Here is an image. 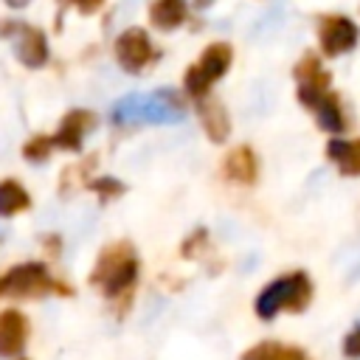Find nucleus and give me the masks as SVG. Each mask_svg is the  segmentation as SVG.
<instances>
[{"label": "nucleus", "mask_w": 360, "mask_h": 360, "mask_svg": "<svg viewBox=\"0 0 360 360\" xmlns=\"http://www.w3.org/2000/svg\"><path fill=\"white\" fill-rule=\"evenodd\" d=\"M186 20V0H155L149 6V22L160 31H172Z\"/></svg>", "instance_id": "nucleus-15"}, {"label": "nucleus", "mask_w": 360, "mask_h": 360, "mask_svg": "<svg viewBox=\"0 0 360 360\" xmlns=\"http://www.w3.org/2000/svg\"><path fill=\"white\" fill-rule=\"evenodd\" d=\"M45 292H56V295H73V290L56 278H51L48 267L42 262H28V264H17L11 267L3 278H0V295H20V298H34V295H45Z\"/></svg>", "instance_id": "nucleus-4"}, {"label": "nucleus", "mask_w": 360, "mask_h": 360, "mask_svg": "<svg viewBox=\"0 0 360 360\" xmlns=\"http://www.w3.org/2000/svg\"><path fill=\"white\" fill-rule=\"evenodd\" d=\"M205 239H208V233L202 231V228H197L186 242H183V248H180V256L183 259H194L197 253H200V245H205Z\"/></svg>", "instance_id": "nucleus-21"}, {"label": "nucleus", "mask_w": 360, "mask_h": 360, "mask_svg": "<svg viewBox=\"0 0 360 360\" xmlns=\"http://www.w3.org/2000/svg\"><path fill=\"white\" fill-rule=\"evenodd\" d=\"M31 208V194L17 180H0V217H14Z\"/></svg>", "instance_id": "nucleus-16"}, {"label": "nucleus", "mask_w": 360, "mask_h": 360, "mask_svg": "<svg viewBox=\"0 0 360 360\" xmlns=\"http://www.w3.org/2000/svg\"><path fill=\"white\" fill-rule=\"evenodd\" d=\"M295 79H298V87L329 90V73L321 68L315 53H304V59L295 65Z\"/></svg>", "instance_id": "nucleus-17"}, {"label": "nucleus", "mask_w": 360, "mask_h": 360, "mask_svg": "<svg viewBox=\"0 0 360 360\" xmlns=\"http://www.w3.org/2000/svg\"><path fill=\"white\" fill-rule=\"evenodd\" d=\"M298 101L307 104L315 112L318 124L326 132H335V135L343 132L346 121H343V110H340L335 93H329V90H312V87H298Z\"/></svg>", "instance_id": "nucleus-7"}, {"label": "nucleus", "mask_w": 360, "mask_h": 360, "mask_svg": "<svg viewBox=\"0 0 360 360\" xmlns=\"http://www.w3.org/2000/svg\"><path fill=\"white\" fill-rule=\"evenodd\" d=\"M242 360H307V354L295 346H284V343H259L253 349H248L242 354Z\"/></svg>", "instance_id": "nucleus-18"}, {"label": "nucleus", "mask_w": 360, "mask_h": 360, "mask_svg": "<svg viewBox=\"0 0 360 360\" xmlns=\"http://www.w3.org/2000/svg\"><path fill=\"white\" fill-rule=\"evenodd\" d=\"M183 115H186V107H183V98L174 90L124 96L112 107V121L121 124V127H129V124H174Z\"/></svg>", "instance_id": "nucleus-1"}, {"label": "nucleus", "mask_w": 360, "mask_h": 360, "mask_svg": "<svg viewBox=\"0 0 360 360\" xmlns=\"http://www.w3.org/2000/svg\"><path fill=\"white\" fill-rule=\"evenodd\" d=\"M56 146V141H53V135H34L25 146H22V155L31 160V163H42L48 155H51V149Z\"/></svg>", "instance_id": "nucleus-19"}, {"label": "nucleus", "mask_w": 360, "mask_h": 360, "mask_svg": "<svg viewBox=\"0 0 360 360\" xmlns=\"http://www.w3.org/2000/svg\"><path fill=\"white\" fill-rule=\"evenodd\" d=\"M326 155L340 169V174H360V138L357 141L332 138L326 143Z\"/></svg>", "instance_id": "nucleus-14"}, {"label": "nucleus", "mask_w": 360, "mask_h": 360, "mask_svg": "<svg viewBox=\"0 0 360 360\" xmlns=\"http://www.w3.org/2000/svg\"><path fill=\"white\" fill-rule=\"evenodd\" d=\"M222 172L231 183H239V186H253L256 177H259V160H256V152L250 146H236L225 155V163H222Z\"/></svg>", "instance_id": "nucleus-12"}, {"label": "nucleus", "mask_w": 360, "mask_h": 360, "mask_svg": "<svg viewBox=\"0 0 360 360\" xmlns=\"http://www.w3.org/2000/svg\"><path fill=\"white\" fill-rule=\"evenodd\" d=\"M115 59H118V65H121L127 73L143 70V68L155 59L149 34H146L143 28H127V31H121L118 39H115Z\"/></svg>", "instance_id": "nucleus-6"}, {"label": "nucleus", "mask_w": 360, "mask_h": 360, "mask_svg": "<svg viewBox=\"0 0 360 360\" xmlns=\"http://www.w3.org/2000/svg\"><path fill=\"white\" fill-rule=\"evenodd\" d=\"M87 188H90V191H96L101 202H110V200H115V197H121V194L127 191V188H124V183H121V180H115V177H98V180H90V183H87Z\"/></svg>", "instance_id": "nucleus-20"}, {"label": "nucleus", "mask_w": 360, "mask_h": 360, "mask_svg": "<svg viewBox=\"0 0 360 360\" xmlns=\"http://www.w3.org/2000/svg\"><path fill=\"white\" fill-rule=\"evenodd\" d=\"M28 340V318L17 309L0 312V357H20Z\"/></svg>", "instance_id": "nucleus-9"}, {"label": "nucleus", "mask_w": 360, "mask_h": 360, "mask_svg": "<svg viewBox=\"0 0 360 360\" xmlns=\"http://www.w3.org/2000/svg\"><path fill=\"white\" fill-rule=\"evenodd\" d=\"M73 3L79 6V11H82V14H93L104 0H73Z\"/></svg>", "instance_id": "nucleus-23"}, {"label": "nucleus", "mask_w": 360, "mask_h": 360, "mask_svg": "<svg viewBox=\"0 0 360 360\" xmlns=\"http://www.w3.org/2000/svg\"><path fill=\"white\" fill-rule=\"evenodd\" d=\"M208 3H211V0H197V6H208Z\"/></svg>", "instance_id": "nucleus-25"}, {"label": "nucleus", "mask_w": 360, "mask_h": 360, "mask_svg": "<svg viewBox=\"0 0 360 360\" xmlns=\"http://www.w3.org/2000/svg\"><path fill=\"white\" fill-rule=\"evenodd\" d=\"M312 301V281L307 273H290V276H281L276 281H270L259 298H256V315L262 321H270L276 318L281 309L287 312H301L307 309V304Z\"/></svg>", "instance_id": "nucleus-3"}, {"label": "nucleus", "mask_w": 360, "mask_h": 360, "mask_svg": "<svg viewBox=\"0 0 360 360\" xmlns=\"http://www.w3.org/2000/svg\"><path fill=\"white\" fill-rule=\"evenodd\" d=\"M135 281H138V253H135L132 242H127V239L110 242L96 259L90 284L98 287L107 298H115L121 292H129Z\"/></svg>", "instance_id": "nucleus-2"}, {"label": "nucleus", "mask_w": 360, "mask_h": 360, "mask_svg": "<svg viewBox=\"0 0 360 360\" xmlns=\"http://www.w3.org/2000/svg\"><path fill=\"white\" fill-rule=\"evenodd\" d=\"M96 127V115L90 110H70L59 129L53 132V141L59 149H68V152H79L82 149V141H84V132Z\"/></svg>", "instance_id": "nucleus-10"}, {"label": "nucleus", "mask_w": 360, "mask_h": 360, "mask_svg": "<svg viewBox=\"0 0 360 360\" xmlns=\"http://www.w3.org/2000/svg\"><path fill=\"white\" fill-rule=\"evenodd\" d=\"M17 59L25 68H42L48 62V39L34 25H17Z\"/></svg>", "instance_id": "nucleus-11"}, {"label": "nucleus", "mask_w": 360, "mask_h": 360, "mask_svg": "<svg viewBox=\"0 0 360 360\" xmlns=\"http://www.w3.org/2000/svg\"><path fill=\"white\" fill-rule=\"evenodd\" d=\"M343 354L349 360H360V326H354L343 340Z\"/></svg>", "instance_id": "nucleus-22"}, {"label": "nucleus", "mask_w": 360, "mask_h": 360, "mask_svg": "<svg viewBox=\"0 0 360 360\" xmlns=\"http://www.w3.org/2000/svg\"><path fill=\"white\" fill-rule=\"evenodd\" d=\"M231 59H233V51H231L228 42H211V45L202 51L200 62H194V65L186 70V79H183L186 93L194 96V98L208 96V87H211L219 76L228 73Z\"/></svg>", "instance_id": "nucleus-5"}, {"label": "nucleus", "mask_w": 360, "mask_h": 360, "mask_svg": "<svg viewBox=\"0 0 360 360\" xmlns=\"http://www.w3.org/2000/svg\"><path fill=\"white\" fill-rule=\"evenodd\" d=\"M31 0H6V6L8 8H22V6H28Z\"/></svg>", "instance_id": "nucleus-24"}, {"label": "nucleus", "mask_w": 360, "mask_h": 360, "mask_svg": "<svg viewBox=\"0 0 360 360\" xmlns=\"http://www.w3.org/2000/svg\"><path fill=\"white\" fill-rule=\"evenodd\" d=\"M197 112H200L205 135L214 143H225V138L231 135V118H228V110L222 107V101L211 98V96H202L200 104H197Z\"/></svg>", "instance_id": "nucleus-13"}, {"label": "nucleus", "mask_w": 360, "mask_h": 360, "mask_svg": "<svg viewBox=\"0 0 360 360\" xmlns=\"http://www.w3.org/2000/svg\"><path fill=\"white\" fill-rule=\"evenodd\" d=\"M318 37H321V51L326 56H340L357 45V25L349 17H323Z\"/></svg>", "instance_id": "nucleus-8"}]
</instances>
